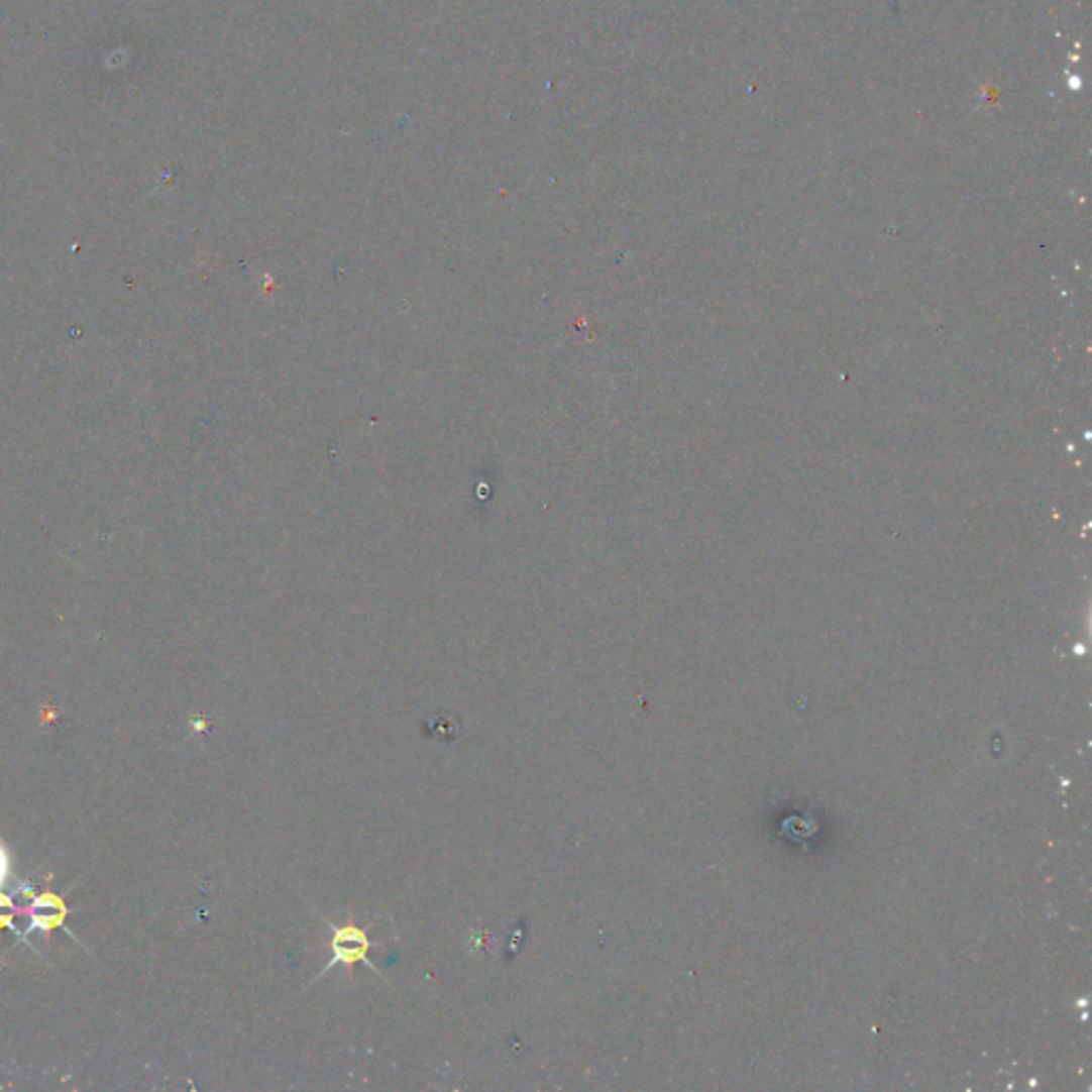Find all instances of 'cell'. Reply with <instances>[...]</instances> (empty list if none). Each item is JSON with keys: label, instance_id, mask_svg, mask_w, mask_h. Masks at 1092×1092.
I'll return each instance as SVG.
<instances>
[{"label": "cell", "instance_id": "3", "mask_svg": "<svg viewBox=\"0 0 1092 1092\" xmlns=\"http://www.w3.org/2000/svg\"><path fill=\"white\" fill-rule=\"evenodd\" d=\"M3 929H11L15 937H20V931H17V926L13 924V915H0V931Z\"/></svg>", "mask_w": 1092, "mask_h": 1092}, {"label": "cell", "instance_id": "1", "mask_svg": "<svg viewBox=\"0 0 1092 1092\" xmlns=\"http://www.w3.org/2000/svg\"><path fill=\"white\" fill-rule=\"evenodd\" d=\"M327 926H329V931H331V937H329V941H327V948H329L331 958H329V963L325 965V969L318 973L316 979H320L323 975H327V971H329L331 967H335V965L352 967V965H356V963H363V965H367L373 973H378V969H375V967L371 965V960H369V950H371V948H378V944H375V941H371V939L367 937V931L361 929L359 924H356L352 915L348 917V921H346V924H342V926H333L331 921H327ZM378 975H383V973H378Z\"/></svg>", "mask_w": 1092, "mask_h": 1092}, {"label": "cell", "instance_id": "2", "mask_svg": "<svg viewBox=\"0 0 1092 1092\" xmlns=\"http://www.w3.org/2000/svg\"><path fill=\"white\" fill-rule=\"evenodd\" d=\"M9 869H11V864H9V854H7V850H5V845L0 843V888L5 886V881H7V877H9Z\"/></svg>", "mask_w": 1092, "mask_h": 1092}]
</instances>
